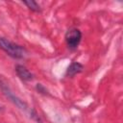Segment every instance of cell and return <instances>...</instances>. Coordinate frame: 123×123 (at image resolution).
Masks as SVG:
<instances>
[{"instance_id":"7","label":"cell","mask_w":123,"mask_h":123,"mask_svg":"<svg viewBox=\"0 0 123 123\" xmlns=\"http://www.w3.org/2000/svg\"><path fill=\"white\" fill-rule=\"evenodd\" d=\"M36 89H37V92L40 93V94H43V95H49V91H48V89H47L42 84H37V86H36Z\"/></svg>"},{"instance_id":"4","label":"cell","mask_w":123,"mask_h":123,"mask_svg":"<svg viewBox=\"0 0 123 123\" xmlns=\"http://www.w3.org/2000/svg\"><path fill=\"white\" fill-rule=\"evenodd\" d=\"M14 70L17 77L23 82H30L34 79V74L22 64H16L14 67Z\"/></svg>"},{"instance_id":"8","label":"cell","mask_w":123,"mask_h":123,"mask_svg":"<svg viewBox=\"0 0 123 123\" xmlns=\"http://www.w3.org/2000/svg\"><path fill=\"white\" fill-rule=\"evenodd\" d=\"M33 119H34L35 121H37V123H43V122L41 121V119H40V117L38 116V114H37V115H36V116H35V117H34Z\"/></svg>"},{"instance_id":"6","label":"cell","mask_w":123,"mask_h":123,"mask_svg":"<svg viewBox=\"0 0 123 123\" xmlns=\"http://www.w3.org/2000/svg\"><path fill=\"white\" fill-rule=\"evenodd\" d=\"M29 10H31L32 12H40V6L38 5L37 2L34 1V0H28V1H23L22 2Z\"/></svg>"},{"instance_id":"1","label":"cell","mask_w":123,"mask_h":123,"mask_svg":"<svg viewBox=\"0 0 123 123\" xmlns=\"http://www.w3.org/2000/svg\"><path fill=\"white\" fill-rule=\"evenodd\" d=\"M0 49H2L8 56L16 60L24 59L27 55V50L23 46L16 44L5 37H0Z\"/></svg>"},{"instance_id":"5","label":"cell","mask_w":123,"mask_h":123,"mask_svg":"<svg viewBox=\"0 0 123 123\" xmlns=\"http://www.w3.org/2000/svg\"><path fill=\"white\" fill-rule=\"evenodd\" d=\"M83 70H84V65L82 63H80L78 62H73L68 65V67L65 71V76L72 78L75 75L83 72Z\"/></svg>"},{"instance_id":"2","label":"cell","mask_w":123,"mask_h":123,"mask_svg":"<svg viewBox=\"0 0 123 123\" xmlns=\"http://www.w3.org/2000/svg\"><path fill=\"white\" fill-rule=\"evenodd\" d=\"M1 89H2L3 93L6 95V97L9 98V100H10L12 103H13L19 110H21L22 111H24V112H26V113H29V115L31 114L33 109L30 108V107H29L22 99H20L17 95H15V94L11 90V88H10L7 85L1 84Z\"/></svg>"},{"instance_id":"3","label":"cell","mask_w":123,"mask_h":123,"mask_svg":"<svg viewBox=\"0 0 123 123\" xmlns=\"http://www.w3.org/2000/svg\"><path fill=\"white\" fill-rule=\"evenodd\" d=\"M64 39L69 49H76L81 42L82 32L77 28H71L65 33Z\"/></svg>"}]
</instances>
